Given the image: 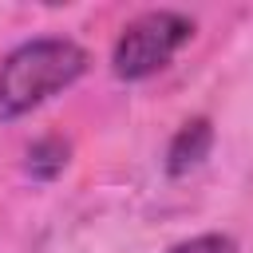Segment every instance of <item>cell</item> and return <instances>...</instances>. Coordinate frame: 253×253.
Segmentation results:
<instances>
[{
  "instance_id": "3",
  "label": "cell",
  "mask_w": 253,
  "mask_h": 253,
  "mask_svg": "<svg viewBox=\"0 0 253 253\" xmlns=\"http://www.w3.org/2000/svg\"><path fill=\"white\" fill-rule=\"evenodd\" d=\"M210 150H213V123H210L206 115H194V119H186V123L174 130L162 166H166L170 178H186L190 170H198V166L210 158Z\"/></svg>"
},
{
  "instance_id": "4",
  "label": "cell",
  "mask_w": 253,
  "mask_h": 253,
  "mask_svg": "<svg viewBox=\"0 0 253 253\" xmlns=\"http://www.w3.org/2000/svg\"><path fill=\"white\" fill-rule=\"evenodd\" d=\"M67 158H71L67 138H59V134H40V138L24 150V170H28V178H36V182H55V178L67 170Z\"/></svg>"
},
{
  "instance_id": "1",
  "label": "cell",
  "mask_w": 253,
  "mask_h": 253,
  "mask_svg": "<svg viewBox=\"0 0 253 253\" xmlns=\"http://www.w3.org/2000/svg\"><path fill=\"white\" fill-rule=\"evenodd\" d=\"M91 67L83 43L67 36H36L0 59V123H16L47 99L75 87Z\"/></svg>"
},
{
  "instance_id": "2",
  "label": "cell",
  "mask_w": 253,
  "mask_h": 253,
  "mask_svg": "<svg viewBox=\"0 0 253 253\" xmlns=\"http://www.w3.org/2000/svg\"><path fill=\"white\" fill-rule=\"evenodd\" d=\"M194 40V20L174 8H150L123 24L111 47V71L123 83H142L170 67V59Z\"/></svg>"
},
{
  "instance_id": "5",
  "label": "cell",
  "mask_w": 253,
  "mask_h": 253,
  "mask_svg": "<svg viewBox=\"0 0 253 253\" xmlns=\"http://www.w3.org/2000/svg\"><path fill=\"white\" fill-rule=\"evenodd\" d=\"M166 253H237V241L229 233H194L186 241H174Z\"/></svg>"
}]
</instances>
